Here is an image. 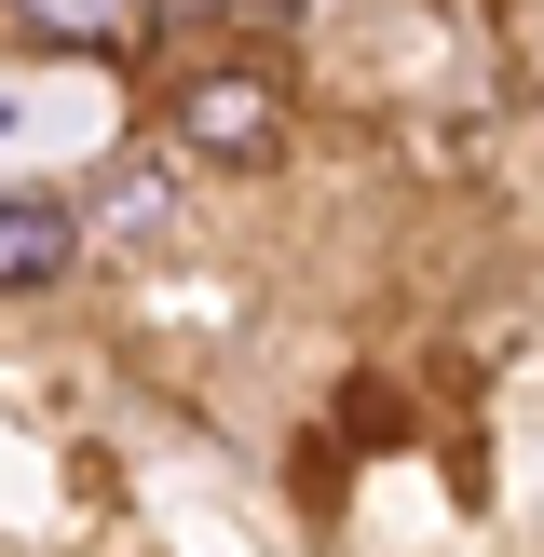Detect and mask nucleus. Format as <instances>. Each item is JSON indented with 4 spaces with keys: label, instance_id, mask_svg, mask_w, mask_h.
<instances>
[]
</instances>
